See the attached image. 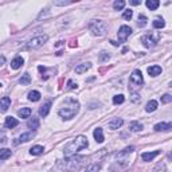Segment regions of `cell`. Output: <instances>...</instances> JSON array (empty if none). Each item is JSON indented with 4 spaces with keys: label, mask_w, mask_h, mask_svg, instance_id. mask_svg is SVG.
Instances as JSON below:
<instances>
[{
    "label": "cell",
    "mask_w": 172,
    "mask_h": 172,
    "mask_svg": "<svg viewBox=\"0 0 172 172\" xmlns=\"http://www.w3.org/2000/svg\"><path fill=\"white\" fill-rule=\"evenodd\" d=\"M89 145L88 143V137L85 136H77L75 139H73L70 143H67L65 148H63V153H65V157H70V156H74L75 153H78L79 151H82L86 147Z\"/></svg>",
    "instance_id": "1"
},
{
    "label": "cell",
    "mask_w": 172,
    "mask_h": 172,
    "mask_svg": "<svg viewBox=\"0 0 172 172\" xmlns=\"http://www.w3.org/2000/svg\"><path fill=\"white\" fill-rule=\"evenodd\" d=\"M78 110H79V102L77 101L75 98L69 97L65 99L61 109L58 110V114H59V117H62L63 120H71L77 113H78Z\"/></svg>",
    "instance_id": "2"
},
{
    "label": "cell",
    "mask_w": 172,
    "mask_h": 172,
    "mask_svg": "<svg viewBox=\"0 0 172 172\" xmlns=\"http://www.w3.org/2000/svg\"><path fill=\"white\" fill-rule=\"evenodd\" d=\"M83 163H85V157L74 155V156L67 157L66 160L59 161V168L66 169V171H77L83 165Z\"/></svg>",
    "instance_id": "3"
},
{
    "label": "cell",
    "mask_w": 172,
    "mask_h": 172,
    "mask_svg": "<svg viewBox=\"0 0 172 172\" xmlns=\"http://www.w3.org/2000/svg\"><path fill=\"white\" fill-rule=\"evenodd\" d=\"M89 30L93 33L96 37H104L108 33V26L102 20H92L89 23Z\"/></svg>",
    "instance_id": "4"
},
{
    "label": "cell",
    "mask_w": 172,
    "mask_h": 172,
    "mask_svg": "<svg viewBox=\"0 0 172 172\" xmlns=\"http://www.w3.org/2000/svg\"><path fill=\"white\" fill-rule=\"evenodd\" d=\"M129 83H130V88H132V90H139L143 86V83H144L143 73L139 69H136V70L132 71L130 78H129Z\"/></svg>",
    "instance_id": "5"
},
{
    "label": "cell",
    "mask_w": 172,
    "mask_h": 172,
    "mask_svg": "<svg viewBox=\"0 0 172 172\" xmlns=\"http://www.w3.org/2000/svg\"><path fill=\"white\" fill-rule=\"evenodd\" d=\"M48 40V37L46 34L43 35H38V37H34L33 39L28 40V43H27V48H39L40 46H43L44 43H46Z\"/></svg>",
    "instance_id": "6"
},
{
    "label": "cell",
    "mask_w": 172,
    "mask_h": 172,
    "mask_svg": "<svg viewBox=\"0 0 172 172\" xmlns=\"http://www.w3.org/2000/svg\"><path fill=\"white\" fill-rule=\"evenodd\" d=\"M157 40H159V37H153V34H147V35H144V37L141 38V43H143L144 47L152 48V47L156 46Z\"/></svg>",
    "instance_id": "7"
},
{
    "label": "cell",
    "mask_w": 172,
    "mask_h": 172,
    "mask_svg": "<svg viewBox=\"0 0 172 172\" xmlns=\"http://www.w3.org/2000/svg\"><path fill=\"white\" fill-rule=\"evenodd\" d=\"M132 34V28L129 26H121L119 33H117V37H119V42L120 43H124L126 39L129 38V35Z\"/></svg>",
    "instance_id": "8"
},
{
    "label": "cell",
    "mask_w": 172,
    "mask_h": 172,
    "mask_svg": "<svg viewBox=\"0 0 172 172\" xmlns=\"http://www.w3.org/2000/svg\"><path fill=\"white\" fill-rule=\"evenodd\" d=\"M153 129L156 132H168V130L172 129V124L171 123H159L153 126Z\"/></svg>",
    "instance_id": "9"
},
{
    "label": "cell",
    "mask_w": 172,
    "mask_h": 172,
    "mask_svg": "<svg viewBox=\"0 0 172 172\" xmlns=\"http://www.w3.org/2000/svg\"><path fill=\"white\" fill-rule=\"evenodd\" d=\"M10 106H11V98H10V97L6 96V97L0 98V112H2V113H6Z\"/></svg>",
    "instance_id": "10"
},
{
    "label": "cell",
    "mask_w": 172,
    "mask_h": 172,
    "mask_svg": "<svg viewBox=\"0 0 172 172\" xmlns=\"http://www.w3.org/2000/svg\"><path fill=\"white\" fill-rule=\"evenodd\" d=\"M18 124H19L18 119H15V117H12V116L6 117V121H4V126H6V128H8V129L15 128V126H18Z\"/></svg>",
    "instance_id": "11"
},
{
    "label": "cell",
    "mask_w": 172,
    "mask_h": 172,
    "mask_svg": "<svg viewBox=\"0 0 172 172\" xmlns=\"http://www.w3.org/2000/svg\"><path fill=\"white\" fill-rule=\"evenodd\" d=\"M124 124V120L123 119H113L109 124H108V128L112 129V130H114V129H119L121 128Z\"/></svg>",
    "instance_id": "12"
},
{
    "label": "cell",
    "mask_w": 172,
    "mask_h": 172,
    "mask_svg": "<svg viewBox=\"0 0 172 172\" xmlns=\"http://www.w3.org/2000/svg\"><path fill=\"white\" fill-rule=\"evenodd\" d=\"M160 153V151H153V152H144L141 155V159L144 161H152L155 157Z\"/></svg>",
    "instance_id": "13"
},
{
    "label": "cell",
    "mask_w": 172,
    "mask_h": 172,
    "mask_svg": "<svg viewBox=\"0 0 172 172\" xmlns=\"http://www.w3.org/2000/svg\"><path fill=\"white\" fill-rule=\"evenodd\" d=\"M23 63H24V59H23L22 57H16V58H13L12 62H11V69H13V70L20 69V67L23 66Z\"/></svg>",
    "instance_id": "14"
},
{
    "label": "cell",
    "mask_w": 172,
    "mask_h": 172,
    "mask_svg": "<svg viewBox=\"0 0 172 172\" xmlns=\"http://www.w3.org/2000/svg\"><path fill=\"white\" fill-rule=\"evenodd\" d=\"M90 67H92V63H81V65H78V66H75V73L77 74H83V73H86Z\"/></svg>",
    "instance_id": "15"
},
{
    "label": "cell",
    "mask_w": 172,
    "mask_h": 172,
    "mask_svg": "<svg viewBox=\"0 0 172 172\" xmlns=\"http://www.w3.org/2000/svg\"><path fill=\"white\" fill-rule=\"evenodd\" d=\"M50 108H51V101H47L46 104H43V105L40 106V109H39L40 117H46L48 114V112H50Z\"/></svg>",
    "instance_id": "16"
},
{
    "label": "cell",
    "mask_w": 172,
    "mask_h": 172,
    "mask_svg": "<svg viewBox=\"0 0 172 172\" xmlns=\"http://www.w3.org/2000/svg\"><path fill=\"white\" fill-rule=\"evenodd\" d=\"M35 136L34 132H28V133H22L19 136V139H18L16 143H26V141H30V140H33V137Z\"/></svg>",
    "instance_id": "17"
},
{
    "label": "cell",
    "mask_w": 172,
    "mask_h": 172,
    "mask_svg": "<svg viewBox=\"0 0 172 172\" xmlns=\"http://www.w3.org/2000/svg\"><path fill=\"white\" fill-rule=\"evenodd\" d=\"M93 136H94V139H96V141L97 143H104V132H102V128H97V129H94V132H93Z\"/></svg>",
    "instance_id": "18"
},
{
    "label": "cell",
    "mask_w": 172,
    "mask_h": 172,
    "mask_svg": "<svg viewBox=\"0 0 172 172\" xmlns=\"http://www.w3.org/2000/svg\"><path fill=\"white\" fill-rule=\"evenodd\" d=\"M161 73V67L157 66V65H153V66H149L148 67V74L151 77H156Z\"/></svg>",
    "instance_id": "19"
},
{
    "label": "cell",
    "mask_w": 172,
    "mask_h": 172,
    "mask_svg": "<svg viewBox=\"0 0 172 172\" xmlns=\"http://www.w3.org/2000/svg\"><path fill=\"white\" fill-rule=\"evenodd\" d=\"M11 155H12L11 149H8V148H2V149H0V160H7V159H10Z\"/></svg>",
    "instance_id": "20"
},
{
    "label": "cell",
    "mask_w": 172,
    "mask_h": 172,
    "mask_svg": "<svg viewBox=\"0 0 172 172\" xmlns=\"http://www.w3.org/2000/svg\"><path fill=\"white\" fill-rule=\"evenodd\" d=\"M157 109V101H155V99H151V101H148L147 102V105H145V110L148 113H151V112H155Z\"/></svg>",
    "instance_id": "21"
},
{
    "label": "cell",
    "mask_w": 172,
    "mask_h": 172,
    "mask_svg": "<svg viewBox=\"0 0 172 172\" xmlns=\"http://www.w3.org/2000/svg\"><path fill=\"white\" fill-rule=\"evenodd\" d=\"M40 97H42V94H40L38 90H33V92L28 93V99H30V101H33V102L39 101Z\"/></svg>",
    "instance_id": "22"
},
{
    "label": "cell",
    "mask_w": 172,
    "mask_h": 172,
    "mask_svg": "<svg viewBox=\"0 0 172 172\" xmlns=\"http://www.w3.org/2000/svg\"><path fill=\"white\" fill-rule=\"evenodd\" d=\"M145 6H147L151 11H153V10H157V8H159L160 2H159V0H147Z\"/></svg>",
    "instance_id": "23"
},
{
    "label": "cell",
    "mask_w": 172,
    "mask_h": 172,
    "mask_svg": "<svg viewBox=\"0 0 172 172\" xmlns=\"http://www.w3.org/2000/svg\"><path fill=\"white\" fill-rule=\"evenodd\" d=\"M27 126H28L30 129H38V126H39V119H37V117H33V119H30L28 120V123H27Z\"/></svg>",
    "instance_id": "24"
},
{
    "label": "cell",
    "mask_w": 172,
    "mask_h": 172,
    "mask_svg": "<svg viewBox=\"0 0 172 172\" xmlns=\"http://www.w3.org/2000/svg\"><path fill=\"white\" fill-rule=\"evenodd\" d=\"M44 152V148L42 145H34L33 148L30 149V153L34 156H38V155H42V153Z\"/></svg>",
    "instance_id": "25"
},
{
    "label": "cell",
    "mask_w": 172,
    "mask_h": 172,
    "mask_svg": "<svg viewBox=\"0 0 172 172\" xmlns=\"http://www.w3.org/2000/svg\"><path fill=\"white\" fill-rule=\"evenodd\" d=\"M129 129L132 130V132H140V130L143 129V124H140L139 121H132V123L129 124Z\"/></svg>",
    "instance_id": "26"
},
{
    "label": "cell",
    "mask_w": 172,
    "mask_h": 172,
    "mask_svg": "<svg viewBox=\"0 0 172 172\" xmlns=\"http://www.w3.org/2000/svg\"><path fill=\"white\" fill-rule=\"evenodd\" d=\"M18 114H19L20 119H28V117L31 116V109L30 108H22Z\"/></svg>",
    "instance_id": "27"
},
{
    "label": "cell",
    "mask_w": 172,
    "mask_h": 172,
    "mask_svg": "<svg viewBox=\"0 0 172 172\" xmlns=\"http://www.w3.org/2000/svg\"><path fill=\"white\" fill-rule=\"evenodd\" d=\"M124 7H125V2H124V0H116V2L113 3V8H114L116 11L124 10Z\"/></svg>",
    "instance_id": "28"
},
{
    "label": "cell",
    "mask_w": 172,
    "mask_h": 172,
    "mask_svg": "<svg viewBox=\"0 0 172 172\" xmlns=\"http://www.w3.org/2000/svg\"><path fill=\"white\" fill-rule=\"evenodd\" d=\"M99 168H101V164H90L86 167L85 172H98Z\"/></svg>",
    "instance_id": "29"
},
{
    "label": "cell",
    "mask_w": 172,
    "mask_h": 172,
    "mask_svg": "<svg viewBox=\"0 0 172 172\" xmlns=\"http://www.w3.org/2000/svg\"><path fill=\"white\" fill-rule=\"evenodd\" d=\"M124 101H125V97L123 94H117V96L113 97V104H114V105H120V104H123Z\"/></svg>",
    "instance_id": "30"
},
{
    "label": "cell",
    "mask_w": 172,
    "mask_h": 172,
    "mask_svg": "<svg viewBox=\"0 0 172 172\" xmlns=\"http://www.w3.org/2000/svg\"><path fill=\"white\" fill-rule=\"evenodd\" d=\"M19 82H20L22 85H28V83L31 82V77H30V74H28V73H24L23 75H22V78H20Z\"/></svg>",
    "instance_id": "31"
},
{
    "label": "cell",
    "mask_w": 172,
    "mask_h": 172,
    "mask_svg": "<svg viewBox=\"0 0 172 172\" xmlns=\"http://www.w3.org/2000/svg\"><path fill=\"white\" fill-rule=\"evenodd\" d=\"M147 23H148V18L145 15H140L139 16V22H137L139 27H145Z\"/></svg>",
    "instance_id": "32"
},
{
    "label": "cell",
    "mask_w": 172,
    "mask_h": 172,
    "mask_svg": "<svg viewBox=\"0 0 172 172\" xmlns=\"http://www.w3.org/2000/svg\"><path fill=\"white\" fill-rule=\"evenodd\" d=\"M164 26H165L164 20L160 19V18H157V19L153 20V27H155V28H163Z\"/></svg>",
    "instance_id": "33"
},
{
    "label": "cell",
    "mask_w": 172,
    "mask_h": 172,
    "mask_svg": "<svg viewBox=\"0 0 172 172\" xmlns=\"http://www.w3.org/2000/svg\"><path fill=\"white\" fill-rule=\"evenodd\" d=\"M123 18L125 20H130L133 18V11L132 10H125L124 13H123Z\"/></svg>",
    "instance_id": "34"
},
{
    "label": "cell",
    "mask_w": 172,
    "mask_h": 172,
    "mask_svg": "<svg viewBox=\"0 0 172 172\" xmlns=\"http://www.w3.org/2000/svg\"><path fill=\"white\" fill-rule=\"evenodd\" d=\"M109 58H110V55H109V53H106V51H102L99 54V61L101 62H106Z\"/></svg>",
    "instance_id": "35"
},
{
    "label": "cell",
    "mask_w": 172,
    "mask_h": 172,
    "mask_svg": "<svg viewBox=\"0 0 172 172\" xmlns=\"http://www.w3.org/2000/svg\"><path fill=\"white\" fill-rule=\"evenodd\" d=\"M171 101H172L171 94H164V96L161 97V102H163V104H169Z\"/></svg>",
    "instance_id": "36"
},
{
    "label": "cell",
    "mask_w": 172,
    "mask_h": 172,
    "mask_svg": "<svg viewBox=\"0 0 172 172\" xmlns=\"http://www.w3.org/2000/svg\"><path fill=\"white\" fill-rule=\"evenodd\" d=\"M153 172H167V168H165L164 164H159V165H157L156 168H155V171H153Z\"/></svg>",
    "instance_id": "37"
},
{
    "label": "cell",
    "mask_w": 172,
    "mask_h": 172,
    "mask_svg": "<svg viewBox=\"0 0 172 172\" xmlns=\"http://www.w3.org/2000/svg\"><path fill=\"white\" fill-rule=\"evenodd\" d=\"M133 149H134V147H129V148H125L124 151L120 153V156H123V155H126V153H130V152H133Z\"/></svg>",
    "instance_id": "38"
},
{
    "label": "cell",
    "mask_w": 172,
    "mask_h": 172,
    "mask_svg": "<svg viewBox=\"0 0 172 172\" xmlns=\"http://www.w3.org/2000/svg\"><path fill=\"white\" fill-rule=\"evenodd\" d=\"M71 4V2H54V6H67Z\"/></svg>",
    "instance_id": "39"
},
{
    "label": "cell",
    "mask_w": 172,
    "mask_h": 172,
    "mask_svg": "<svg viewBox=\"0 0 172 172\" xmlns=\"http://www.w3.org/2000/svg\"><path fill=\"white\" fill-rule=\"evenodd\" d=\"M67 85H69V89H77V88H78V85H77V83H74L71 79L69 81V82H67Z\"/></svg>",
    "instance_id": "40"
},
{
    "label": "cell",
    "mask_w": 172,
    "mask_h": 172,
    "mask_svg": "<svg viewBox=\"0 0 172 172\" xmlns=\"http://www.w3.org/2000/svg\"><path fill=\"white\" fill-rule=\"evenodd\" d=\"M6 63V57L4 55H0V66H3Z\"/></svg>",
    "instance_id": "41"
},
{
    "label": "cell",
    "mask_w": 172,
    "mask_h": 172,
    "mask_svg": "<svg viewBox=\"0 0 172 172\" xmlns=\"http://www.w3.org/2000/svg\"><path fill=\"white\" fill-rule=\"evenodd\" d=\"M130 4H132V6H139L140 2L139 0H130Z\"/></svg>",
    "instance_id": "42"
}]
</instances>
